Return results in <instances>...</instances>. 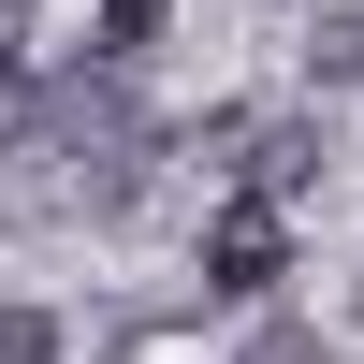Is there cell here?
Here are the masks:
<instances>
[{
	"label": "cell",
	"mask_w": 364,
	"mask_h": 364,
	"mask_svg": "<svg viewBox=\"0 0 364 364\" xmlns=\"http://www.w3.org/2000/svg\"><path fill=\"white\" fill-rule=\"evenodd\" d=\"M161 15H175V0H102V15H87V58H117V73H132V58L161 44Z\"/></svg>",
	"instance_id": "obj_2"
},
{
	"label": "cell",
	"mask_w": 364,
	"mask_h": 364,
	"mask_svg": "<svg viewBox=\"0 0 364 364\" xmlns=\"http://www.w3.org/2000/svg\"><path fill=\"white\" fill-rule=\"evenodd\" d=\"M248 175H262V190H306V175H321V132H262Z\"/></svg>",
	"instance_id": "obj_3"
},
{
	"label": "cell",
	"mask_w": 364,
	"mask_h": 364,
	"mask_svg": "<svg viewBox=\"0 0 364 364\" xmlns=\"http://www.w3.org/2000/svg\"><path fill=\"white\" fill-rule=\"evenodd\" d=\"M0 364H58V321L44 306H0Z\"/></svg>",
	"instance_id": "obj_5"
},
{
	"label": "cell",
	"mask_w": 364,
	"mask_h": 364,
	"mask_svg": "<svg viewBox=\"0 0 364 364\" xmlns=\"http://www.w3.org/2000/svg\"><path fill=\"white\" fill-rule=\"evenodd\" d=\"M306 73H321V87H350V73H364V29H350V15H321V44H306Z\"/></svg>",
	"instance_id": "obj_4"
},
{
	"label": "cell",
	"mask_w": 364,
	"mask_h": 364,
	"mask_svg": "<svg viewBox=\"0 0 364 364\" xmlns=\"http://www.w3.org/2000/svg\"><path fill=\"white\" fill-rule=\"evenodd\" d=\"M248 364H321V336H306V321H277V336H262Z\"/></svg>",
	"instance_id": "obj_7"
},
{
	"label": "cell",
	"mask_w": 364,
	"mask_h": 364,
	"mask_svg": "<svg viewBox=\"0 0 364 364\" xmlns=\"http://www.w3.org/2000/svg\"><path fill=\"white\" fill-rule=\"evenodd\" d=\"M291 277V190H233L219 219H204V291H219V306H262V291Z\"/></svg>",
	"instance_id": "obj_1"
},
{
	"label": "cell",
	"mask_w": 364,
	"mask_h": 364,
	"mask_svg": "<svg viewBox=\"0 0 364 364\" xmlns=\"http://www.w3.org/2000/svg\"><path fill=\"white\" fill-rule=\"evenodd\" d=\"M29 73V0H0V87Z\"/></svg>",
	"instance_id": "obj_6"
}]
</instances>
